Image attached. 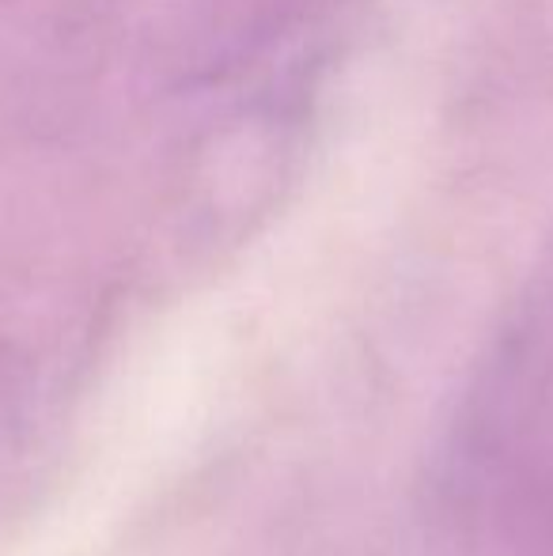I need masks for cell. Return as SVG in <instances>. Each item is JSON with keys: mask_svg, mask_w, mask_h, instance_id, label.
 <instances>
[{"mask_svg": "<svg viewBox=\"0 0 553 556\" xmlns=\"http://www.w3.org/2000/svg\"><path fill=\"white\" fill-rule=\"evenodd\" d=\"M553 402V262L527 288L519 311L497 337L451 432L448 492L458 507H481L504 489Z\"/></svg>", "mask_w": 553, "mask_h": 556, "instance_id": "cell-1", "label": "cell"}]
</instances>
